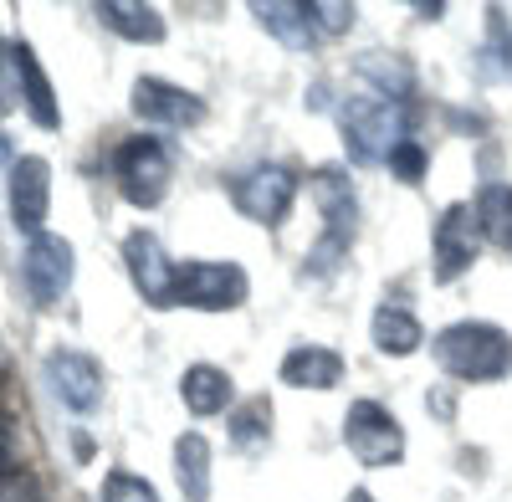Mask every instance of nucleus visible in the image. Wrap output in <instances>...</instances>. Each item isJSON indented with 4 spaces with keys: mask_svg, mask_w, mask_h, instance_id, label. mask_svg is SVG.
Returning <instances> with one entry per match:
<instances>
[{
    "mask_svg": "<svg viewBox=\"0 0 512 502\" xmlns=\"http://www.w3.org/2000/svg\"><path fill=\"white\" fill-rule=\"evenodd\" d=\"M431 354L451 380H466V385H492L512 374V339L497 323H472V318L451 323L431 339Z\"/></svg>",
    "mask_w": 512,
    "mask_h": 502,
    "instance_id": "nucleus-1",
    "label": "nucleus"
},
{
    "mask_svg": "<svg viewBox=\"0 0 512 502\" xmlns=\"http://www.w3.org/2000/svg\"><path fill=\"white\" fill-rule=\"evenodd\" d=\"M344 139L359 164H384L405 144V108L390 103L384 93L344 103Z\"/></svg>",
    "mask_w": 512,
    "mask_h": 502,
    "instance_id": "nucleus-2",
    "label": "nucleus"
},
{
    "mask_svg": "<svg viewBox=\"0 0 512 502\" xmlns=\"http://www.w3.org/2000/svg\"><path fill=\"white\" fill-rule=\"evenodd\" d=\"M113 175H118V190L128 205H139V211H149V205L164 200L169 180H175V154H169V144L139 134V139H123L118 154H113Z\"/></svg>",
    "mask_w": 512,
    "mask_h": 502,
    "instance_id": "nucleus-3",
    "label": "nucleus"
},
{
    "mask_svg": "<svg viewBox=\"0 0 512 502\" xmlns=\"http://www.w3.org/2000/svg\"><path fill=\"white\" fill-rule=\"evenodd\" d=\"M344 446L359 467H395L405 456V431L379 400H354L344 415Z\"/></svg>",
    "mask_w": 512,
    "mask_h": 502,
    "instance_id": "nucleus-4",
    "label": "nucleus"
},
{
    "mask_svg": "<svg viewBox=\"0 0 512 502\" xmlns=\"http://www.w3.org/2000/svg\"><path fill=\"white\" fill-rule=\"evenodd\" d=\"M246 303V272L236 262H185L175 277V308L226 313Z\"/></svg>",
    "mask_w": 512,
    "mask_h": 502,
    "instance_id": "nucleus-5",
    "label": "nucleus"
},
{
    "mask_svg": "<svg viewBox=\"0 0 512 502\" xmlns=\"http://www.w3.org/2000/svg\"><path fill=\"white\" fill-rule=\"evenodd\" d=\"M236 200V211L256 226H277L287 211H292V200H297V175L282 170V164H256V170H246L231 190Z\"/></svg>",
    "mask_w": 512,
    "mask_h": 502,
    "instance_id": "nucleus-6",
    "label": "nucleus"
},
{
    "mask_svg": "<svg viewBox=\"0 0 512 502\" xmlns=\"http://www.w3.org/2000/svg\"><path fill=\"white\" fill-rule=\"evenodd\" d=\"M72 272H77L72 241H62V236H52V231H41V236L26 241V251H21V277H26V292H31L41 308H52L62 292L72 287Z\"/></svg>",
    "mask_w": 512,
    "mask_h": 502,
    "instance_id": "nucleus-7",
    "label": "nucleus"
},
{
    "mask_svg": "<svg viewBox=\"0 0 512 502\" xmlns=\"http://www.w3.org/2000/svg\"><path fill=\"white\" fill-rule=\"evenodd\" d=\"M41 374H47L52 395L67 410L88 415V410L103 405V364L93 354H82V349H52L47 359H41Z\"/></svg>",
    "mask_w": 512,
    "mask_h": 502,
    "instance_id": "nucleus-8",
    "label": "nucleus"
},
{
    "mask_svg": "<svg viewBox=\"0 0 512 502\" xmlns=\"http://www.w3.org/2000/svg\"><path fill=\"white\" fill-rule=\"evenodd\" d=\"M52 211V164L41 154H26L11 164V221L26 236H41Z\"/></svg>",
    "mask_w": 512,
    "mask_h": 502,
    "instance_id": "nucleus-9",
    "label": "nucleus"
},
{
    "mask_svg": "<svg viewBox=\"0 0 512 502\" xmlns=\"http://www.w3.org/2000/svg\"><path fill=\"white\" fill-rule=\"evenodd\" d=\"M123 262H128V277H134V287L144 292V303L175 308V277H180V267L164 257V246H159L149 231H134V236L123 241Z\"/></svg>",
    "mask_w": 512,
    "mask_h": 502,
    "instance_id": "nucleus-10",
    "label": "nucleus"
},
{
    "mask_svg": "<svg viewBox=\"0 0 512 502\" xmlns=\"http://www.w3.org/2000/svg\"><path fill=\"white\" fill-rule=\"evenodd\" d=\"M134 113L144 123H159V129H195L205 118V103L164 77H139L134 82Z\"/></svg>",
    "mask_w": 512,
    "mask_h": 502,
    "instance_id": "nucleus-11",
    "label": "nucleus"
},
{
    "mask_svg": "<svg viewBox=\"0 0 512 502\" xmlns=\"http://www.w3.org/2000/svg\"><path fill=\"white\" fill-rule=\"evenodd\" d=\"M472 262H477V211L451 205L436 221V282H456Z\"/></svg>",
    "mask_w": 512,
    "mask_h": 502,
    "instance_id": "nucleus-12",
    "label": "nucleus"
},
{
    "mask_svg": "<svg viewBox=\"0 0 512 502\" xmlns=\"http://www.w3.org/2000/svg\"><path fill=\"white\" fill-rule=\"evenodd\" d=\"M344 380V354H333L323 344H297L282 359V385L292 390H333Z\"/></svg>",
    "mask_w": 512,
    "mask_h": 502,
    "instance_id": "nucleus-13",
    "label": "nucleus"
},
{
    "mask_svg": "<svg viewBox=\"0 0 512 502\" xmlns=\"http://www.w3.org/2000/svg\"><path fill=\"white\" fill-rule=\"evenodd\" d=\"M313 200L323 211V236H338V241H354V221H359V205H354V190L338 170H318L313 175Z\"/></svg>",
    "mask_w": 512,
    "mask_h": 502,
    "instance_id": "nucleus-14",
    "label": "nucleus"
},
{
    "mask_svg": "<svg viewBox=\"0 0 512 502\" xmlns=\"http://www.w3.org/2000/svg\"><path fill=\"white\" fill-rule=\"evenodd\" d=\"M180 400H185L190 415H221L236 400V385H231V374L216 369V364H190L185 380H180Z\"/></svg>",
    "mask_w": 512,
    "mask_h": 502,
    "instance_id": "nucleus-15",
    "label": "nucleus"
},
{
    "mask_svg": "<svg viewBox=\"0 0 512 502\" xmlns=\"http://www.w3.org/2000/svg\"><path fill=\"white\" fill-rule=\"evenodd\" d=\"M98 21L118 31L123 41H139V47H159L164 41V16L154 6H139V0H103Z\"/></svg>",
    "mask_w": 512,
    "mask_h": 502,
    "instance_id": "nucleus-16",
    "label": "nucleus"
},
{
    "mask_svg": "<svg viewBox=\"0 0 512 502\" xmlns=\"http://www.w3.org/2000/svg\"><path fill=\"white\" fill-rule=\"evenodd\" d=\"M16 82H21V103L26 113L41 123V129H62V113H57V98H52V82L41 72L36 52L31 47H16Z\"/></svg>",
    "mask_w": 512,
    "mask_h": 502,
    "instance_id": "nucleus-17",
    "label": "nucleus"
},
{
    "mask_svg": "<svg viewBox=\"0 0 512 502\" xmlns=\"http://www.w3.org/2000/svg\"><path fill=\"white\" fill-rule=\"evenodd\" d=\"M256 21H262L277 41H287L292 52H308L318 41V26H313V11L297 6V0H267V6H251Z\"/></svg>",
    "mask_w": 512,
    "mask_h": 502,
    "instance_id": "nucleus-18",
    "label": "nucleus"
},
{
    "mask_svg": "<svg viewBox=\"0 0 512 502\" xmlns=\"http://www.w3.org/2000/svg\"><path fill=\"white\" fill-rule=\"evenodd\" d=\"M175 477L185 502H210V441L200 431H185L175 441Z\"/></svg>",
    "mask_w": 512,
    "mask_h": 502,
    "instance_id": "nucleus-19",
    "label": "nucleus"
},
{
    "mask_svg": "<svg viewBox=\"0 0 512 502\" xmlns=\"http://www.w3.org/2000/svg\"><path fill=\"white\" fill-rule=\"evenodd\" d=\"M420 344H425V328H420L415 313H405V308H395V303H384V308L374 313V349H379V354L405 359V354H415Z\"/></svg>",
    "mask_w": 512,
    "mask_h": 502,
    "instance_id": "nucleus-20",
    "label": "nucleus"
},
{
    "mask_svg": "<svg viewBox=\"0 0 512 502\" xmlns=\"http://www.w3.org/2000/svg\"><path fill=\"white\" fill-rule=\"evenodd\" d=\"M477 226L487 231L492 246L512 251V185H487L477 195Z\"/></svg>",
    "mask_w": 512,
    "mask_h": 502,
    "instance_id": "nucleus-21",
    "label": "nucleus"
},
{
    "mask_svg": "<svg viewBox=\"0 0 512 502\" xmlns=\"http://www.w3.org/2000/svg\"><path fill=\"white\" fill-rule=\"evenodd\" d=\"M236 446H262V441H272V405L256 395V400H246L241 410H236Z\"/></svg>",
    "mask_w": 512,
    "mask_h": 502,
    "instance_id": "nucleus-22",
    "label": "nucleus"
},
{
    "mask_svg": "<svg viewBox=\"0 0 512 502\" xmlns=\"http://www.w3.org/2000/svg\"><path fill=\"white\" fill-rule=\"evenodd\" d=\"M359 72H364V77H374V82H379V88H384V98H390V103H395L400 93H410V82H415L405 62H395V57H390V62H384L379 52H369V57L359 62Z\"/></svg>",
    "mask_w": 512,
    "mask_h": 502,
    "instance_id": "nucleus-23",
    "label": "nucleus"
},
{
    "mask_svg": "<svg viewBox=\"0 0 512 502\" xmlns=\"http://www.w3.org/2000/svg\"><path fill=\"white\" fill-rule=\"evenodd\" d=\"M103 502H159V492H154L139 472H108Z\"/></svg>",
    "mask_w": 512,
    "mask_h": 502,
    "instance_id": "nucleus-24",
    "label": "nucleus"
},
{
    "mask_svg": "<svg viewBox=\"0 0 512 502\" xmlns=\"http://www.w3.org/2000/svg\"><path fill=\"white\" fill-rule=\"evenodd\" d=\"M313 26H323V31H349L354 26V6H338V0H313Z\"/></svg>",
    "mask_w": 512,
    "mask_h": 502,
    "instance_id": "nucleus-25",
    "label": "nucleus"
},
{
    "mask_svg": "<svg viewBox=\"0 0 512 502\" xmlns=\"http://www.w3.org/2000/svg\"><path fill=\"white\" fill-rule=\"evenodd\" d=\"M390 170H395L400 180H420V175H425V149H420L415 139H405V144L390 154Z\"/></svg>",
    "mask_w": 512,
    "mask_h": 502,
    "instance_id": "nucleus-26",
    "label": "nucleus"
},
{
    "mask_svg": "<svg viewBox=\"0 0 512 502\" xmlns=\"http://www.w3.org/2000/svg\"><path fill=\"white\" fill-rule=\"evenodd\" d=\"M16 108V47L0 41V118Z\"/></svg>",
    "mask_w": 512,
    "mask_h": 502,
    "instance_id": "nucleus-27",
    "label": "nucleus"
},
{
    "mask_svg": "<svg viewBox=\"0 0 512 502\" xmlns=\"http://www.w3.org/2000/svg\"><path fill=\"white\" fill-rule=\"evenodd\" d=\"M11 472V436H6V426H0V477Z\"/></svg>",
    "mask_w": 512,
    "mask_h": 502,
    "instance_id": "nucleus-28",
    "label": "nucleus"
},
{
    "mask_svg": "<svg viewBox=\"0 0 512 502\" xmlns=\"http://www.w3.org/2000/svg\"><path fill=\"white\" fill-rule=\"evenodd\" d=\"M344 502H374V497H369V492H364V487H354V492H349V497H344Z\"/></svg>",
    "mask_w": 512,
    "mask_h": 502,
    "instance_id": "nucleus-29",
    "label": "nucleus"
},
{
    "mask_svg": "<svg viewBox=\"0 0 512 502\" xmlns=\"http://www.w3.org/2000/svg\"><path fill=\"white\" fill-rule=\"evenodd\" d=\"M0 364H6V339H0Z\"/></svg>",
    "mask_w": 512,
    "mask_h": 502,
    "instance_id": "nucleus-30",
    "label": "nucleus"
}]
</instances>
